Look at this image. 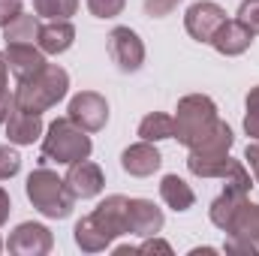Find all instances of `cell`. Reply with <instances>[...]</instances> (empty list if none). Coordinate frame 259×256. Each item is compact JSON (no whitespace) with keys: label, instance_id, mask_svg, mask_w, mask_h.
<instances>
[{"label":"cell","instance_id":"9a60e30c","mask_svg":"<svg viewBox=\"0 0 259 256\" xmlns=\"http://www.w3.org/2000/svg\"><path fill=\"white\" fill-rule=\"evenodd\" d=\"M160 163H163V157H160V151L154 148V142H136V145H130L127 151L121 154V166H124V172L127 175H136V178H148V175H154L157 169H160Z\"/></svg>","mask_w":259,"mask_h":256},{"label":"cell","instance_id":"484cf974","mask_svg":"<svg viewBox=\"0 0 259 256\" xmlns=\"http://www.w3.org/2000/svg\"><path fill=\"white\" fill-rule=\"evenodd\" d=\"M18 169H21V157H18V151L9 148V145H0V181L18 175Z\"/></svg>","mask_w":259,"mask_h":256},{"label":"cell","instance_id":"8992f818","mask_svg":"<svg viewBox=\"0 0 259 256\" xmlns=\"http://www.w3.org/2000/svg\"><path fill=\"white\" fill-rule=\"evenodd\" d=\"M175 112H178L175 115V139L181 145H187V148L199 145L211 133V127L220 121L214 100L205 97V94H190V97L178 100V109Z\"/></svg>","mask_w":259,"mask_h":256},{"label":"cell","instance_id":"7c38bea8","mask_svg":"<svg viewBox=\"0 0 259 256\" xmlns=\"http://www.w3.org/2000/svg\"><path fill=\"white\" fill-rule=\"evenodd\" d=\"M66 187L75 199H94L100 196L106 187V178H103V169L91 160H78V163H69V172H66Z\"/></svg>","mask_w":259,"mask_h":256},{"label":"cell","instance_id":"ffe728a7","mask_svg":"<svg viewBox=\"0 0 259 256\" xmlns=\"http://www.w3.org/2000/svg\"><path fill=\"white\" fill-rule=\"evenodd\" d=\"M247 199V193H238V190H229V187H223V193L211 202V208H208V214H211V223L217 226V229H226L229 226V220H232V214L238 211V205Z\"/></svg>","mask_w":259,"mask_h":256},{"label":"cell","instance_id":"5bb4252c","mask_svg":"<svg viewBox=\"0 0 259 256\" xmlns=\"http://www.w3.org/2000/svg\"><path fill=\"white\" fill-rule=\"evenodd\" d=\"M163 211L151 202V199H130L127 202V223H130V235H142L151 238L163 229Z\"/></svg>","mask_w":259,"mask_h":256},{"label":"cell","instance_id":"ac0fdd59","mask_svg":"<svg viewBox=\"0 0 259 256\" xmlns=\"http://www.w3.org/2000/svg\"><path fill=\"white\" fill-rule=\"evenodd\" d=\"M39 136H42V118L21 106H12V112L6 118V139L12 145H33Z\"/></svg>","mask_w":259,"mask_h":256},{"label":"cell","instance_id":"8fae6325","mask_svg":"<svg viewBox=\"0 0 259 256\" xmlns=\"http://www.w3.org/2000/svg\"><path fill=\"white\" fill-rule=\"evenodd\" d=\"M6 247H9V253H18V256H46L55 247V238L42 223H21L9 235Z\"/></svg>","mask_w":259,"mask_h":256},{"label":"cell","instance_id":"1f68e13d","mask_svg":"<svg viewBox=\"0 0 259 256\" xmlns=\"http://www.w3.org/2000/svg\"><path fill=\"white\" fill-rule=\"evenodd\" d=\"M12 106H15V97H12L9 91H0V127L6 124V118H9V112H12Z\"/></svg>","mask_w":259,"mask_h":256},{"label":"cell","instance_id":"ba28073f","mask_svg":"<svg viewBox=\"0 0 259 256\" xmlns=\"http://www.w3.org/2000/svg\"><path fill=\"white\" fill-rule=\"evenodd\" d=\"M69 121L88 133H100L109 121V103L97 91H81L69 100Z\"/></svg>","mask_w":259,"mask_h":256},{"label":"cell","instance_id":"83f0119b","mask_svg":"<svg viewBox=\"0 0 259 256\" xmlns=\"http://www.w3.org/2000/svg\"><path fill=\"white\" fill-rule=\"evenodd\" d=\"M238 21L256 36L259 33V0H244V3L238 6Z\"/></svg>","mask_w":259,"mask_h":256},{"label":"cell","instance_id":"30bf717a","mask_svg":"<svg viewBox=\"0 0 259 256\" xmlns=\"http://www.w3.org/2000/svg\"><path fill=\"white\" fill-rule=\"evenodd\" d=\"M226 21V9L223 6H217V3H211V0H199L193 3L190 9H187V15H184V27H187V33L199 39V42H211V36L217 33V27Z\"/></svg>","mask_w":259,"mask_h":256},{"label":"cell","instance_id":"603a6c76","mask_svg":"<svg viewBox=\"0 0 259 256\" xmlns=\"http://www.w3.org/2000/svg\"><path fill=\"white\" fill-rule=\"evenodd\" d=\"M78 0H33V12L46 18H69L75 15Z\"/></svg>","mask_w":259,"mask_h":256},{"label":"cell","instance_id":"d6a6232c","mask_svg":"<svg viewBox=\"0 0 259 256\" xmlns=\"http://www.w3.org/2000/svg\"><path fill=\"white\" fill-rule=\"evenodd\" d=\"M244 160L250 163V169H253V178H256V184H259V142H256V145H247V151H244Z\"/></svg>","mask_w":259,"mask_h":256},{"label":"cell","instance_id":"6da1fadb","mask_svg":"<svg viewBox=\"0 0 259 256\" xmlns=\"http://www.w3.org/2000/svg\"><path fill=\"white\" fill-rule=\"evenodd\" d=\"M127 196H106L88 217H81L72 229L75 244L84 253H100L106 250L115 238L130 235V223H127Z\"/></svg>","mask_w":259,"mask_h":256},{"label":"cell","instance_id":"d6986e66","mask_svg":"<svg viewBox=\"0 0 259 256\" xmlns=\"http://www.w3.org/2000/svg\"><path fill=\"white\" fill-rule=\"evenodd\" d=\"M160 196L172 211H190L196 202V193L190 190V184L184 178H178V175H166L160 181Z\"/></svg>","mask_w":259,"mask_h":256},{"label":"cell","instance_id":"4dcf8cb0","mask_svg":"<svg viewBox=\"0 0 259 256\" xmlns=\"http://www.w3.org/2000/svg\"><path fill=\"white\" fill-rule=\"evenodd\" d=\"M136 250H139V253H166V256L172 253V247H169L166 241H160V238H154V235H151V238H148L145 244H139Z\"/></svg>","mask_w":259,"mask_h":256},{"label":"cell","instance_id":"d4e9b609","mask_svg":"<svg viewBox=\"0 0 259 256\" xmlns=\"http://www.w3.org/2000/svg\"><path fill=\"white\" fill-rule=\"evenodd\" d=\"M244 133L259 142V84L256 88H250V94H247V115H244Z\"/></svg>","mask_w":259,"mask_h":256},{"label":"cell","instance_id":"7402d4cb","mask_svg":"<svg viewBox=\"0 0 259 256\" xmlns=\"http://www.w3.org/2000/svg\"><path fill=\"white\" fill-rule=\"evenodd\" d=\"M36 33H39V21L30 12H18L3 27V39L6 42H36Z\"/></svg>","mask_w":259,"mask_h":256},{"label":"cell","instance_id":"277c9868","mask_svg":"<svg viewBox=\"0 0 259 256\" xmlns=\"http://www.w3.org/2000/svg\"><path fill=\"white\" fill-rule=\"evenodd\" d=\"M24 190H27V199L33 202V208L39 214L52 217V220H64V217L72 214V208H75V196L69 193L66 181L58 178V172H52L46 166L42 169H33L27 175Z\"/></svg>","mask_w":259,"mask_h":256},{"label":"cell","instance_id":"d590c367","mask_svg":"<svg viewBox=\"0 0 259 256\" xmlns=\"http://www.w3.org/2000/svg\"><path fill=\"white\" fill-rule=\"evenodd\" d=\"M0 250H3V241H0Z\"/></svg>","mask_w":259,"mask_h":256},{"label":"cell","instance_id":"f546056e","mask_svg":"<svg viewBox=\"0 0 259 256\" xmlns=\"http://www.w3.org/2000/svg\"><path fill=\"white\" fill-rule=\"evenodd\" d=\"M21 12V0H0V27H6Z\"/></svg>","mask_w":259,"mask_h":256},{"label":"cell","instance_id":"e0dca14e","mask_svg":"<svg viewBox=\"0 0 259 256\" xmlns=\"http://www.w3.org/2000/svg\"><path fill=\"white\" fill-rule=\"evenodd\" d=\"M72 42H75V27L69 24V18H49L46 24H39L36 46L46 55H64Z\"/></svg>","mask_w":259,"mask_h":256},{"label":"cell","instance_id":"5b68a950","mask_svg":"<svg viewBox=\"0 0 259 256\" xmlns=\"http://www.w3.org/2000/svg\"><path fill=\"white\" fill-rule=\"evenodd\" d=\"M91 136L88 130H81L78 124L66 118H58L52 121V127L42 139V160H55V163H78V160H88L91 157Z\"/></svg>","mask_w":259,"mask_h":256},{"label":"cell","instance_id":"44dd1931","mask_svg":"<svg viewBox=\"0 0 259 256\" xmlns=\"http://www.w3.org/2000/svg\"><path fill=\"white\" fill-rule=\"evenodd\" d=\"M139 136L145 142H163V139H175V118L163 115V112H151L142 118L139 124Z\"/></svg>","mask_w":259,"mask_h":256},{"label":"cell","instance_id":"836d02e7","mask_svg":"<svg viewBox=\"0 0 259 256\" xmlns=\"http://www.w3.org/2000/svg\"><path fill=\"white\" fill-rule=\"evenodd\" d=\"M9 211H12V202H9V193L0 187V226L9 220Z\"/></svg>","mask_w":259,"mask_h":256},{"label":"cell","instance_id":"7a4b0ae2","mask_svg":"<svg viewBox=\"0 0 259 256\" xmlns=\"http://www.w3.org/2000/svg\"><path fill=\"white\" fill-rule=\"evenodd\" d=\"M66 88H69V75H66L64 66L46 64L36 75L21 78L12 97H15V106L27 109V112H33V115H42L46 109H52L55 103L64 100Z\"/></svg>","mask_w":259,"mask_h":256},{"label":"cell","instance_id":"e575fe53","mask_svg":"<svg viewBox=\"0 0 259 256\" xmlns=\"http://www.w3.org/2000/svg\"><path fill=\"white\" fill-rule=\"evenodd\" d=\"M0 91H9V64H6V52H0Z\"/></svg>","mask_w":259,"mask_h":256},{"label":"cell","instance_id":"cb8c5ba5","mask_svg":"<svg viewBox=\"0 0 259 256\" xmlns=\"http://www.w3.org/2000/svg\"><path fill=\"white\" fill-rule=\"evenodd\" d=\"M223 187H229V190H238V193H250V175H247V166L241 163V160H232L229 163V169H226V175H223Z\"/></svg>","mask_w":259,"mask_h":256},{"label":"cell","instance_id":"4316f807","mask_svg":"<svg viewBox=\"0 0 259 256\" xmlns=\"http://www.w3.org/2000/svg\"><path fill=\"white\" fill-rule=\"evenodd\" d=\"M124 3L127 0H88V9L97 18H115V15L124 12Z\"/></svg>","mask_w":259,"mask_h":256},{"label":"cell","instance_id":"52a82bcc","mask_svg":"<svg viewBox=\"0 0 259 256\" xmlns=\"http://www.w3.org/2000/svg\"><path fill=\"white\" fill-rule=\"evenodd\" d=\"M223 232L229 235L226 238V247H223L226 253L256 256L259 253V205L244 199Z\"/></svg>","mask_w":259,"mask_h":256},{"label":"cell","instance_id":"f1b7e54d","mask_svg":"<svg viewBox=\"0 0 259 256\" xmlns=\"http://www.w3.org/2000/svg\"><path fill=\"white\" fill-rule=\"evenodd\" d=\"M178 3H181V0H145V12L154 15V18H163V15H169Z\"/></svg>","mask_w":259,"mask_h":256},{"label":"cell","instance_id":"2e32d148","mask_svg":"<svg viewBox=\"0 0 259 256\" xmlns=\"http://www.w3.org/2000/svg\"><path fill=\"white\" fill-rule=\"evenodd\" d=\"M250 42H253V33L235 18V21H223L220 27H217V33L211 36V46L220 52V55H226V58H235V55H244L247 49H250Z\"/></svg>","mask_w":259,"mask_h":256},{"label":"cell","instance_id":"9c48e42d","mask_svg":"<svg viewBox=\"0 0 259 256\" xmlns=\"http://www.w3.org/2000/svg\"><path fill=\"white\" fill-rule=\"evenodd\" d=\"M109 55L121 72H139L145 64V46H142L139 33L130 27H115L109 33Z\"/></svg>","mask_w":259,"mask_h":256},{"label":"cell","instance_id":"4fadbf2b","mask_svg":"<svg viewBox=\"0 0 259 256\" xmlns=\"http://www.w3.org/2000/svg\"><path fill=\"white\" fill-rule=\"evenodd\" d=\"M6 64H9V72L21 81L36 75L46 66V52L33 42H6Z\"/></svg>","mask_w":259,"mask_h":256},{"label":"cell","instance_id":"3957f363","mask_svg":"<svg viewBox=\"0 0 259 256\" xmlns=\"http://www.w3.org/2000/svg\"><path fill=\"white\" fill-rule=\"evenodd\" d=\"M235 136L226 121H217L211 133L190 148V157H187V169L193 172L196 178H223L232 157H229V148H232Z\"/></svg>","mask_w":259,"mask_h":256}]
</instances>
